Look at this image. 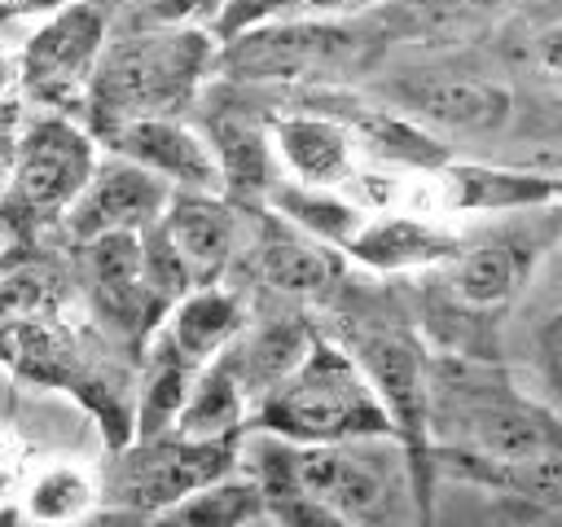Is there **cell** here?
Wrapping results in <instances>:
<instances>
[{
	"label": "cell",
	"mask_w": 562,
	"mask_h": 527,
	"mask_svg": "<svg viewBox=\"0 0 562 527\" xmlns=\"http://www.w3.org/2000/svg\"><path fill=\"white\" fill-rule=\"evenodd\" d=\"M158 228L184 259L193 285H211L228 268L237 246V215L215 193H202V189L171 193L158 215Z\"/></svg>",
	"instance_id": "5bb4252c"
},
{
	"label": "cell",
	"mask_w": 562,
	"mask_h": 527,
	"mask_svg": "<svg viewBox=\"0 0 562 527\" xmlns=\"http://www.w3.org/2000/svg\"><path fill=\"white\" fill-rule=\"evenodd\" d=\"M540 351H544V365H549V382H553L558 395H562V316H553V321L540 329Z\"/></svg>",
	"instance_id": "83f0119b"
},
{
	"label": "cell",
	"mask_w": 562,
	"mask_h": 527,
	"mask_svg": "<svg viewBox=\"0 0 562 527\" xmlns=\"http://www.w3.org/2000/svg\"><path fill=\"white\" fill-rule=\"evenodd\" d=\"M167 523H198V527H241L268 518V501L255 479H211L171 509H162Z\"/></svg>",
	"instance_id": "cb8c5ba5"
},
{
	"label": "cell",
	"mask_w": 562,
	"mask_h": 527,
	"mask_svg": "<svg viewBox=\"0 0 562 527\" xmlns=\"http://www.w3.org/2000/svg\"><path fill=\"white\" fill-rule=\"evenodd\" d=\"M97 57H101V18L88 4H66L26 40L22 75L40 97L57 101L61 92L88 83Z\"/></svg>",
	"instance_id": "8fae6325"
},
{
	"label": "cell",
	"mask_w": 562,
	"mask_h": 527,
	"mask_svg": "<svg viewBox=\"0 0 562 527\" xmlns=\"http://www.w3.org/2000/svg\"><path fill=\"white\" fill-rule=\"evenodd\" d=\"M13 145H18V141L0 136V198L13 189Z\"/></svg>",
	"instance_id": "f1b7e54d"
},
{
	"label": "cell",
	"mask_w": 562,
	"mask_h": 527,
	"mask_svg": "<svg viewBox=\"0 0 562 527\" xmlns=\"http://www.w3.org/2000/svg\"><path fill=\"white\" fill-rule=\"evenodd\" d=\"M241 334V303L224 290H211V285H198L193 294H184L171 312V343L176 351L202 369L206 360H215V351H224L233 338Z\"/></svg>",
	"instance_id": "ffe728a7"
},
{
	"label": "cell",
	"mask_w": 562,
	"mask_h": 527,
	"mask_svg": "<svg viewBox=\"0 0 562 527\" xmlns=\"http://www.w3.org/2000/svg\"><path fill=\"white\" fill-rule=\"evenodd\" d=\"M215 66V40L193 26H167L101 48L88 75V105L110 132L114 123L167 114L189 101L198 79Z\"/></svg>",
	"instance_id": "3957f363"
},
{
	"label": "cell",
	"mask_w": 562,
	"mask_h": 527,
	"mask_svg": "<svg viewBox=\"0 0 562 527\" xmlns=\"http://www.w3.org/2000/svg\"><path fill=\"white\" fill-rule=\"evenodd\" d=\"M13 13H57L66 0H9Z\"/></svg>",
	"instance_id": "f546056e"
},
{
	"label": "cell",
	"mask_w": 562,
	"mask_h": 527,
	"mask_svg": "<svg viewBox=\"0 0 562 527\" xmlns=\"http://www.w3.org/2000/svg\"><path fill=\"white\" fill-rule=\"evenodd\" d=\"M9 83V66H4V57H0V88Z\"/></svg>",
	"instance_id": "d6a6232c"
},
{
	"label": "cell",
	"mask_w": 562,
	"mask_h": 527,
	"mask_svg": "<svg viewBox=\"0 0 562 527\" xmlns=\"http://www.w3.org/2000/svg\"><path fill=\"white\" fill-rule=\"evenodd\" d=\"M479 4H487V0H386L391 18L404 22V26H413V31H435V26L461 22Z\"/></svg>",
	"instance_id": "4316f807"
},
{
	"label": "cell",
	"mask_w": 562,
	"mask_h": 527,
	"mask_svg": "<svg viewBox=\"0 0 562 527\" xmlns=\"http://www.w3.org/2000/svg\"><path fill=\"white\" fill-rule=\"evenodd\" d=\"M206 141L215 149L220 176H224V193L237 202H259L272 189V171H268V145H263V127L237 110L211 114L206 119Z\"/></svg>",
	"instance_id": "d6986e66"
},
{
	"label": "cell",
	"mask_w": 562,
	"mask_h": 527,
	"mask_svg": "<svg viewBox=\"0 0 562 527\" xmlns=\"http://www.w3.org/2000/svg\"><path fill=\"white\" fill-rule=\"evenodd\" d=\"M255 272L281 294H325L342 277V259L329 242L312 237L307 228L299 233V224L290 220H268L255 246Z\"/></svg>",
	"instance_id": "9a60e30c"
},
{
	"label": "cell",
	"mask_w": 562,
	"mask_h": 527,
	"mask_svg": "<svg viewBox=\"0 0 562 527\" xmlns=\"http://www.w3.org/2000/svg\"><path fill=\"white\" fill-rule=\"evenodd\" d=\"M9 400H13V378H9V369L0 365V417L9 413Z\"/></svg>",
	"instance_id": "4dcf8cb0"
},
{
	"label": "cell",
	"mask_w": 562,
	"mask_h": 527,
	"mask_svg": "<svg viewBox=\"0 0 562 527\" xmlns=\"http://www.w3.org/2000/svg\"><path fill=\"white\" fill-rule=\"evenodd\" d=\"M505 61H509L518 75H527V79L562 83V13L522 22V26L505 40Z\"/></svg>",
	"instance_id": "484cf974"
},
{
	"label": "cell",
	"mask_w": 562,
	"mask_h": 527,
	"mask_svg": "<svg viewBox=\"0 0 562 527\" xmlns=\"http://www.w3.org/2000/svg\"><path fill=\"white\" fill-rule=\"evenodd\" d=\"M378 35L338 18H268L224 40L215 70L233 83H342L369 70Z\"/></svg>",
	"instance_id": "7a4b0ae2"
},
{
	"label": "cell",
	"mask_w": 562,
	"mask_h": 527,
	"mask_svg": "<svg viewBox=\"0 0 562 527\" xmlns=\"http://www.w3.org/2000/svg\"><path fill=\"white\" fill-rule=\"evenodd\" d=\"M268 202H272V211L281 220L307 228L312 237H321L329 246H347L364 224V215L351 202L325 193V184H272Z\"/></svg>",
	"instance_id": "603a6c76"
},
{
	"label": "cell",
	"mask_w": 562,
	"mask_h": 527,
	"mask_svg": "<svg viewBox=\"0 0 562 527\" xmlns=\"http://www.w3.org/2000/svg\"><path fill=\"white\" fill-rule=\"evenodd\" d=\"M430 435L439 466H501L562 448V422L522 400L505 378L465 365H430Z\"/></svg>",
	"instance_id": "6da1fadb"
},
{
	"label": "cell",
	"mask_w": 562,
	"mask_h": 527,
	"mask_svg": "<svg viewBox=\"0 0 562 527\" xmlns=\"http://www.w3.org/2000/svg\"><path fill=\"white\" fill-rule=\"evenodd\" d=\"M97 487L83 470L75 466H48L44 474H35V483L26 487V518L31 523H75L92 509Z\"/></svg>",
	"instance_id": "d4e9b609"
},
{
	"label": "cell",
	"mask_w": 562,
	"mask_h": 527,
	"mask_svg": "<svg viewBox=\"0 0 562 527\" xmlns=\"http://www.w3.org/2000/svg\"><path fill=\"white\" fill-rule=\"evenodd\" d=\"M281 158L303 184L351 180V127L334 114H281L272 119Z\"/></svg>",
	"instance_id": "2e32d148"
},
{
	"label": "cell",
	"mask_w": 562,
	"mask_h": 527,
	"mask_svg": "<svg viewBox=\"0 0 562 527\" xmlns=\"http://www.w3.org/2000/svg\"><path fill=\"white\" fill-rule=\"evenodd\" d=\"M312 343H316V334L303 321H294V316H281V321L259 325L237 351H228L233 356V369L241 378V391L255 395V400L268 395L285 373L299 369V360L312 351Z\"/></svg>",
	"instance_id": "44dd1931"
},
{
	"label": "cell",
	"mask_w": 562,
	"mask_h": 527,
	"mask_svg": "<svg viewBox=\"0 0 562 527\" xmlns=\"http://www.w3.org/2000/svg\"><path fill=\"white\" fill-rule=\"evenodd\" d=\"M351 360L391 413V426L408 448V461L422 466L430 439V360L404 329L373 321L351 329Z\"/></svg>",
	"instance_id": "8992f818"
},
{
	"label": "cell",
	"mask_w": 562,
	"mask_h": 527,
	"mask_svg": "<svg viewBox=\"0 0 562 527\" xmlns=\"http://www.w3.org/2000/svg\"><path fill=\"white\" fill-rule=\"evenodd\" d=\"M237 444L228 439H189V435H145L127 448L105 474V501L132 514H162L211 479H224Z\"/></svg>",
	"instance_id": "5b68a950"
},
{
	"label": "cell",
	"mask_w": 562,
	"mask_h": 527,
	"mask_svg": "<svg viewBox=\"0 0 562 527\" xmlns=\"http://www.w3.org/2000/svg\"><path fill=\"white\" fill-rule=\"evenodd\" d=\"M9 470V444H4V435H0V474Z\"/></svg>",
	"instance_id": "1f68e13d"
},
{
	"label": "cell",
	"mask_w": 562,
	"mask_h": 527,
	"mask_svg": "<svg viewBox=\"0 0 562 527\" xmlns=\"http://www.w3.org/2000/svg\"><path fill=\"white\" fill-rule=\"evenodd\" d=\"M97 171V145L70 119H31L13 145V193L35 211H66Z\"/></svg>",
	"instance_id": "52a82bcc"
},
{
	"label": "cell",
	"mask_w": 562,
	"mask_h": 527,
	"mask_svg": "<svg viewBox=\"0 0 562 527\" xmlns=\"http://www.w3.org/2000/svg\"><path fill=\"white\" fill-rule=\"evenodd\" d=\"M259 430L285 435L294 444L395 435L391 413L382 408L360 365L321 338L294 373H285L268 395H259Z\"/></svg>",
	"instance_id": "277c9868"
},
{
	"label": "cell",
	"mask_w": 562,
	"mask_h": 527,
	"mask_svg": "<svg viewBox=\"0 0 562 527\" xmlns=\"http://www.w3.org/2000/svg\"><path fill=\"white\" fill-rule=\"evenodd\" d=\"M448 206L457 211H527L562 198V180L536 171H496V167H439Z\"/></svg>",
	"instance_id": "e0dca14e"
},
{
	"label": "cell",
	"mask_w": 562,
	"mask_h": 527,
	"mask_svg": "<svg viewBox=\"0 0 562 527\" xmlns=\"http://www.w3.org/2000/svg\"><path fill=\"white\" fill-rule=\"evenodd\" d=\"M461 242L443 228H430L422 220H408V215H386V220H373V224H360V233L342 246L351 250L360 264L369 268H382V272H395V268H422V264H443Z\"/></svg>",
	"instance_id": "ac0fdd59"
},
{
	"label": "cell",
	"mask_w": 562,
	"mask_h": 527,
	"mask_svg": "<svg viewBox=\"0 0 562 527\" xmlns=\"http://www.w3.org/2000/svg\"><path fill=\"white\" fill-rule=\"evenodd\" d=\"M4 13H13V4H9V0H0V18H4Z\"/></svg>",
	"instance_id": "836d02e7"
},
{
	"label": "cell",
	"mask_w": 562,
	"mask_h": 527,
	"mask_svg": "<svg viewBox=\"0 0 562 527\" xmlns=\"http://www.w3.org/2000/svg\"><path fill=\"white\" fill-rule=\"evenodd\" d=\"M105 141L114 145V154L158 171L167 184H180V189H202V193H220L224 189V176H220V162H215V149L206 136L180 127L176 119L167 114H145V119H127V123H114L105 132Z\"/></svg>",
	"instance_id": "30bf717a"
},
{
	"label": "cell",
	"mask_w": 562,
	"mask_h": 527,
	"mask_svg": "<svg viewBox=\"0 0 562 527\" xmlns=\"http://www.w3.org/2000/svg\"><path fill=\"white\" fill-rule=\"evenodd\" d=\"M391 101L404 119L448 132H501L514 119L509 88L483 75H408L391 83Z\"/></svg>",
	"instance_id": "ba28073f"
},
{
	"label": "cell",
	"mask_w": 562,
	"mask_h": 527,
	"mask_svg": "<svg viewBox=\"0 0 562 527\" xmlns=\"http://www.w3.org/2000/svg\"><path fill=\"white\" fill-rule=\"evenodd\" d=\"M88 290L105 325L123 334L149 325L158 303L145 285V237L136 228L88 237Z\"/></svg>",
	"instance_id": "7c38bea8"
},
{
	"label": "cell",
	"mask_w": 562,
	"mask_h": 527,
	"mask_svg": "<svg viewBox=\"0 0 562 527\" xmlns=\"http://www.w3.org/2000/svg\"><path fill=\"white\" fill-rule=\"evenodd\" d=\"M167 198H171V184L158 171L114 154L110 162H97L83 193L66 206L70 211L66 220H70V233L79 242L114 233V228H136L140 233L162 215Z\"/></svg>",
	"instance_id": "9c48e42d"
},
{
	"label": "cell",
	"mask_w": 562,
	"mask_h": 527,
	"mask_svg": "<svg viewBox=\"0 0 562 527\" xmlns=\"http://www.w3.org/2000/svg\"><path fill=\"white\" fill-rule=\"evenodd\" d=\"M531 259H536V237L518 228L487 233L470 246L461 242L443 259V285L461 307H496L527 281Z\"/></svg>",
	"instance_id": "4fadbf2b"
},
{
	"label": "cell",
	"mask_w": 562,
	"mask_h": 527,
	"mask_svg": "<svg viewBox=\"0 0 562 527\" xmlns=\"http://www.w3.org/2000/svg\"><path fill=\"white\" fill-rule=\"evenodd\" d=\"M241 408H246V391L233 369V356H220V360L202 365V378L189 386L171 430L189 435V439H228V435H237Z\"/></svg>",
	"instance_id": "7402d4cb"
}]
</instances>
